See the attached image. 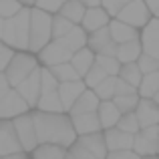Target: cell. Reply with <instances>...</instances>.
Returning <instances> with one entry per match:
<instances>
[{
  "label": "cell",
  "instance_id": "obj_1",
  "mask_svg": "<svg viewBox=\"0 0 159 159\" xmlns=\"http://www.w3.org/2000/svg\"><path fill=\"white\" fill-rule=\"evenodd\" d=\"M30 117L39 143H54L66 149L77 139V133L70 125V117L66 113H44L34 109L30 111Z\"/></svg>",
  "mask_w": 159,
  "mask_h": 159
},
{
  "label": "cell",
  "instance_id": "obj_2",
  "mask_svg": "<svg viewBox=\"0 0 159 159\" xmlns=\"http://www.w3.org/2000/svg\"><path fill=\"white\" fill-rule=\"evenodd\" d=\"M28 16L30 6H22L14 16L4 20L0 43L12 51H26L28 48Z\"/></svg>",
  "mask_w": 159,
  "mask_h": 159
},
{
  "label": "cell",
  "instance_id": "obj_3",
  "mask_svg": "<svg viewBox=\"0 0 159 159\" xmlns=\"http://www.w3.org/2000/svg\"><path fill=\"white\" fill-rule=\"evenodd\" d=\"M51 18H52V14L30 6V16H28V48H26L28 52L36 54L51 40Z\"/></svg>",
  "mask_w": 159,
  "mask_h": 159
},
{
  "label": "cell",
  "instance_id": "obj_4",
  "mask_svg": "<svg viewBox=\"0 0 159 159\" xmlns=\"http://www.w3.org/2000/svg\"><path fill=\"white\" fill-rule=\"evenodd\" d=\"M57 87H58V81L48 70V66H40V91H39V99H36L34 109L44 113H62Z\"/></svg>",
  "mask_w": 159,
  "mask_h": 159
},
{
  "label": "cell",
  "instance_id": "obj_5",
  "mask_svg": "<svg viewBox=\"0 0 159 159\" xmlns=\"http://www.w3.org/2000/svg\"><path fill=\"white\" fill-rule=\"evenodd\" d=\"M39 66V61L32 52L28 51H16L12 52L10 61H8L6 69H4V79H6L8 87H16L24 77L32 73Z\"/></svg>",
  "mask_w": 159,
  "mask_h": 159
},
{
  "label": "cell",
  "instance_id": "obj_6",
  "mask_svg": "<svg viewBox=\"0 0 159 159\" xmlns=\"http://www.w3.org/2000/svg\"><path fill=\"white\" fill-rule=\"evenodd\" d=\"M34 57H36V61H39L40 66H54V65H61V62L70 61L73 51L65 44L62 39H51Z\"/></svg>",
  "mask_w": 159,
  "mask_h": 159
},
{
  "label": "cell",
  "instance_id": "obj_7",
  "mask_svg": "<svg viewBox=\"0 0 159 159\" xmlns=\"http://www.w3.org/2000/svg\"><path fill=\"white\" fill-rule=\"evenodd\" d=\"M12 127H14V133H16V137H18V143H20V147H22L24 153H30L32 149L39 145V141H36V133H34V125H32L30 111L14 117V119H12Z\"/></svg>",
  "mask_w": 159,
  "mask_h": 159
},
{
  "label": "cell",
  "instance_id": "obj_8",
  "mask_svg": "<svg viewBox=\"0 0 159 159\" xmlns=\"http://www.w3.org/2000/svg\"><path fill=\"white\" fill-rule=\"evenodd\" d=\"M26 111H30V109L22 101V97L16 93L14 87L0 89V119H14Z\"/></svg>",
  "mask_w": 159,
  "mask_h": 159
},
{
  "label": "cell",
  "instance_id": "obj_9",
  "mask_svg": "<svg viewBox=\"0 0 159 159\" xmlns=\"http://www.w3.org/2000/svg\"><path fill=\"white\" fill-rule=\"evenodd\" d=\"M115 18L129 24V26H133V28H141L151 18V14H149L147 6L143 4V0H129L125 6H121V10L117 12Z\"/></svg>",
  "mask_w": 159,
  "mask_h": 159
},
{
  "label": "cell",
  "instance_id": "obj_10",
  "mask_svg": "<svg viewBox=\"0 0 159 159\" xmlns=\"http://www.w3.org/2000/svg\"><path fill=\"white\" fill-rule=\"evenodd\" d=\"M137 40L141 44V52L159 58V20H157V16H151L141 26Z\"/></svg>",
  "mask_w": 159,
  "mask_h": 159
},
{
  "label": "cell",
  "instance_id": "obj_11",
  "mask_svg": "<svg viewBox=\"0 0 159 159\" xmlns=\"http://www.w3.org/2000/svg\"><path fill=\"white\" fill-rule=\"evenodd\" d=\"M14 89H16V93L22 97V101L28 105V109H34L36 99H39V91H40V65L36 66L28 77H24Z\"/></svg>",
  "mask_w": 159,
  "mask_h": 159
},
{
  "label": "cell",
  "instance_id": "obj_12",
  "mask_svg": "<svg viewBox=\"0 0 159 159\" xmlns=\"http://www.w3.org/2000/svg\"><path fill=\"white\" fill-rule=\"evenodd\" d=\"M87 47H89L95 54H109V57H115L117 44L113 43L111 36H109V28L103 26V28H99V30L87 32Z\"/></svg>",
  "mask_w": 159,
  "mask_h": 159
},
{
  "label": "cell",
  "instance_id": "obj_13",
  "mask_svg": "<svg viewBox=\"0 0 159 159\" xmlns=\"http://www.w3.org/2000/svg\"><path fill=\"white\" fill-rule=\"evenodd\" d=\"M137 117V123H139V129L149 127V125H157L159 123V105L153 99H141L137 101V107L133 109Z\"/></svg>",
  "mask_w": 159,
  "mask_h": 159
},
{
  "label": "cell",
  "instance_id": "obj_14",
  "mask_svg": "<svg viewBox=\"0 0 159 159\" xmlns=\"http://www.w3.org/2000/svg\"><path fill=\"white\" fill-rule=\"evenodd\" d=\"M85 83L83 79H77V81H66V83H58L57 87V93H58V101H61V107H62V113H66L73 103L79 99V95L85 91Z\"/></svg>",
  "mask_w": 159,
  "mask_h": 159
},
{
  "label": "cell",
  "instance_id": "obj_15",
  "mask_svg": "<svg viewBox=\"0 0 159 159\" xmlns=\"http://www.w3.org/2000/svg\"><path fill=\"white\" fill-rule=\"evenodd\" d=\"M18 151H22V147L12 127V119H0V157Z\"/></svg>",
  "mask_w": 159,
  "mask_h": 159
},
{
  "label": "cell",
  "instance_id": "obj_16",
  "mask_svg": "<svg viewBox=\"0 0 159 159\" xmlns=\"http://www.w3.org/2000/svg\"><path fill=\"white\" fill-rule=\"evenodd\" d=\"M75 141H77L85 151H89L95 159H105L107 147H105V139H103V131L87 133V135H77Z\"/></svg>",
  "mask_w": 159,
  "mask_h": 159
},
{
  "label": "cell",
  "instance_id": "obj_17",
  "mask_svg": "<svg viewBox=\"0 0 159 159\" xmlns=\"http://www.w3.org/2000/svg\"><path fill=\"white\" fill-rule=\"evenodd\" d=\"M107 28H109V36H111V40L115 44H123V43H129V40H137V36H139V28H133V26H129V24L121 22V20H117V18L109 20Z\"/></svg>",
  "mask_w": 159,
  "mask_h": 159
},
{
  "label": "cell",
  "instance_id": "obj_18",
  "mask_svg": "<svg viewBox=\"0 0 159 159\" xmlns=\"http://www.w3.org/2000/svg\"><path fill=\"white\" fill-rule=\"evenodd\" d=\"M109 20H111V16L101 6H93V8H85V14H83L79 24L85 28V32H93V30H99V28L107 26Z\"/></svg>",
  "mask_w": 159,
  "mask_h": 159
},
{
  "label": "cell",
  "instance_id": "obj_19",
  "mask_svg": "<svg viewBox=\"0 0 159 159\" xmlns=\"http://www.w3.org/2000/svg\"><path fill=\"white\" fill-rule=\"evenodd\" d=\"M69 117H70V125H73L77 135H87V133L101 131V125H99V119H97V111L79 113V115H69Z\"/></svg>",
  "mask_w": 159,
  "mask_h": 159
},
{
  "label": "cell",
  "instance_id": "obj_20",
  "mask_svg": "<svg viewBox=\"0 0 159 159\" xmlns=\"http://www.w3.org/2000/svg\"><path fill=\"white\" fill-rule=\"evenodd\" d=\"M103 139H105L107 151L131 149V143H133V135H129V133H125V131H119L117 127L105 129V131H103Z\"/></svg>",
  "mask_w": 159,
  "mask_h": 159
},
{
  "label": "cell",
  "instance_id": "obj_21",
  "mask_svg": "<svg viewBox=\"0 0 159 159\" xmlns=\"http://www.w3.org/2000/svg\"><path fill=\"white\" fill-rule=\"evenodd\" d=\"M99 107V97L93 93V89H85L79 99L73 103V107L66 111V115H79V113H93Z\"/></svg>",
  "mask_w": 159,
  "mask_h": 159
},
{
  "label": "cell",
  "instance_id": "obj_22",
  "mask_svg": "<svg viewBox=\"0 0 159 159\" xmlns=\"http://www.w3.org/2000/svg\"><path fill=\"white\" fill-rule=\"evenodd\" d=\"M119 117H121V113H119V109L113 105V101H99L97 119H99V125H101V131L115 127Z\"/></svg>",
  "mask_w": 159,
  "mask_h": 159
},
{
  "label": "cell",
  "instance_id": "obj_23",
  "mask_svg": "<svg viewBox=\"0 0 159 159\" xmlns=\"http://www.w3.org/2000/svg\"><path fill=\"white\" fill-rule=\"evenodd\" d=\"M135 91H137V95H139L141 99H153V101H159V95H157V91H159V70L143 75Z\"/></svg>",
  "mask_w": 159,
  "mask_h": 159
},
{
  "label": "cell",
  "instance_id": "obj_24",
  "mask_svg": "<svg viewBox=\"0 0 159 159\" xmlns=\"http://www.w3.org/2000/svg\"><path fill=\"white\" fill-rule=\"evenodd\" d=\"M69 62L73 65V69L77 70L79 77H83V75H85L87 70L93 66V62H95V52L91 51L89 47H83V48H79V51L73 52V57H70Z\"/></svg>",
  "mask_w": 159,
  "mask_h": 159
},
{
  "label": "cell",
  "instance_id": "obj_25",
  "mask_svg": "<svg viewBox=\"0 0 159 159\" xmlns=\"http://www.w3.org/2000/svg\"><path fill=\"white\" fill-rule=\"evenodd\" d=\"M66 149L54 143H39L30 153L28 159H65Z\"/></svg>",
  "mask_w": 159,
  "mask_h": 159
},
{
  "label": "cell",
  "instance_id": "obj_26",
  "mask_svg": "<svg viewBox=\"0 0 159 159\" xmlns=\"http://www.w3.org/2000/svg\"><path fill=\"white\" fill-rule=\"evenodd\" d=\"M131 151L137 153L139 157H149V155H157L159 151V141H151L147 137H143L139 131L133 135V143H131Z\"/></svg>",
  "mask_w": 159,
  "mask_h": 159
},
{
  "label": "cell",
  "instance_id": "obj_27",
  "mask_svg": "<svg viewBox=\"0 0 159 159\" xmlns=\"http://www.w3.org/2000/svg\"><path fill=\"white\" fill-rule=\"evenodd\" d=\"M141 54V44L139 40H129V43H123V44H117L115 48V58L125 65V62H135Z\"/></svg>",
  "mask_w": 159,
  "mask_h": 159
},
{
  "label": "cell",
  "instance_id": "obj_28",
  "mask_svg": "<svg viewBox=\"0 0 159 159\" xmlns=\"http://www.w3.org/2000/svg\"><path fill=\"white\" fill-rule=\"evenodd\" d=\"M58 14L65 16L66 20H70L73 24H79L83 18V14H85V6H83L79 0H65V2L61 4V8H58Z\"/></svg>",
  "mask_w": 159,
  "mask_h": 159
},
{
  "label": "cell",
  "instance_id": "obj_29",
  "mask_svg": "<svg viewBox=\"0 0 159 159\" xmlns=\"http://www.w3.org/2000/svg\"><path fill=\"white\" fill-rule=\"evenodd\" d=\"M62 40H65V44L75 52V51H79V48L87 47V32L81 24H75V26L62 36Z\"/></svg>",
  "mask_w": 159,
  "mask_h": 159
},
{
  "label": "cell",
  "instance_id": "obj_30",
  "mask_svg": "<svg viewBox=\"0 0 159 159\" xmlns=\"http://www.w3.org/2000/svg\"><path fill=\"white\" fill-rule=\"evenodd\" d=\"M119 79H123L127 85H131V87H135L137 89V85H139V81H141V70L137 69V62H125V65H121V69H119V75H117Z\"/></svg>",
  "mask_w": 159,
  "mask_h": 159
},
{
  "label": "cell",
  "instance_id": "obj_31",
  "mask_svg": "<svg viewBox=\"0 0 159 159\" xmlns=\"http://www.w3.org/2000/svg\"><path fill=\"white\" fill-rule=\"evenodd\" d=\"M48 70L54 75V79H57L58 83H66V81H77V79H81L69 61L61 62V65H54V66H48Z\"/></svg>",
  "mask_w": 159,
  "mask_h": 159
},
{
  "label": "cell",
  "instance_id": "obj_32",
  "mask_svg": "<svg viewBox=\"0 0 159 159\" xmlns=\"http://www.w3.org/2000/svg\"><path fill=\"white\" fill-rule=\"evenodd\" d=\"M73 26L75 24L70 22V20H66L65 16H61L58 12L52 14V18H51V39H62Z\"/></svg>",
  "mask_w": 159,
  "mask_h": 159
},
{
  "label": "cell",
  "instance_id": "obj_33",
  "mask_svg": "<svg viewBox=\"0 0 159 159\" xmlns=\"http://www.w3.org/2000/svg\"><path fill=\"white\" fill-rule=\"evenodd\" d=\"M113 105L119 109V113L123 115V113H129L133 111V109L137 107V101H139V95L137 93H127V95H115V97L111 99Z\"/></svg>",
  "mask_w": 159,
  "mask_h": 159
},
{
  "label": "cell",
  "instance_id": "obj_34",
  "mask_svg": "<svg viewBox=\"0 0 159 159\" xmlns=\"http://www.w3.org/2000/svg\"><path fill=\"white\" fill-rule=\"evenodd\" d=\"M105 77H109V75H107L105 70H103L101 66L97 65V62H93V66H91V69L87 70V73L83 75L81 79H83V83H85L87 89H95V87H97V85H99V83H101Z\"/></svg>",
  "mask_w": 159,
  "mask_h": 159
},
{
  "label": "cell",
  "instance_id": "obj_35",
  "mask_svg": "<svg viewBox=\"0 0 159 159\" xmlns=\"http://www.w3.org/2000/svg\"><path fill=\"white\" fill-rule=\"evenodd\" d=\"M95 62L101 66L109 77H117L121 69V62L115 57H109V54H95Z\"/></svg>",
  "mask_w": 159,
  "mask_h": 159
},
{
  "label": "cell",
  "instance_id": "obj_36",
  "mask_svg": "<svg viewBox=\"0 0 159 159\" xmlns=\"http://www.w3.org/2000/svg\"><path fill=\"white\" fill-rule=\"evenodd\" d=\"M93 93L99 97V101H111L115 95V77H105L93 89Z\"/></svg>",
  "mask_w": 159,
  "mask_h": 159
},
{
  "label": "cell",
  "instance_id": "obj_37",
  "mask_svg": "<svg viewBox=\"0 0 159 159\" xmlns=\"http://www.w3.org/2000/svg\"><path fill=\"white\" fill-rule=\"evenodd\" d=\"M119 131H125V133H129V135H135L137 131H139V123H137V117H135V113L133 111H129V113H123V115L119 117V121H117V125H115Z\"/></svg>",
  "mask_w": 159,
  "mask_h": 159
},
{
  "label": "cell",
  "instance_id": "obj_38",
  "mask_svg": "<svg viewBox=\"0 0 159 159\" xmlns=\"http://www.w3.org/2000/svg\"><path fill=\"white\" fill-rule=\"evenodd\" d=\"M137 69L141 70V75H147V73H155V70H159V58L155 57H149V54L141 52L139 58H137Z\"/></svg>",
  "mask_w": 159,
  "mask_h": 159
},
{
  "label": "cell",
  "instance_id": "obj_39",
  "mask_svg": "<svg viewBox=\"0 0 159 159\" xmlns=\"http://www.w3.org/2000/svg\"><path fill=\"white\" fill-rule=\"evenodd\" d=\"M22 8V4L18 0H0V18L6 20L10 16H14L16 12Z\"/></svg>",
  "mask_w": 159,
  "mask_h": 159
},
{
  "label": "cell",
  "instance_id": "obj_40",
  "mask_svg": "<svg viewBox=\"0 0 159 159\" xmlns=\"http://www.w3.org/2000/svg\"><path fill=\"white\" fill-rule=\"evenodd\" d=\"M61 4H62V0H34L32 6L39 8V10L48 12V14H57L58 8H61Z\"/></svg>",
  "mask_w": 159,
  "mask_h": 159
},
{
  "label": "cell",
  "instance_id": "obj_41",
  "mask_svg": "<svg viewBox=\"0 0 159 159\" xmlns=\"http://www.w3.org/2000/svg\"><path fill=\"white\" fill-rule=\"evenodd\" d=\"M129 0H101V8L107 12L111 18H115L117 12L121 10V6H125Z\"/></svg>",
  "mask_w": 159,
  "mask_h": 159
},
{
  "label": "cell",
  "instance_id": "obj_42",
  "mask_svg": "<svg viewBox=\"0 0 159 159\" xmlns=\"http://www.w3.org/2000/svg\"><path fill=\"white\" fill-rule=\"evenodd\" d=\"M105 159H139V155L131 149H121V151H107Z\"/></svg>",
  "mask_w": 159,
  "mask_h": 159
},
{
  "label": "cell",
  "instance_id": "obj_43",
  "mask_svg": "<svg viewBox=\"0 0 159 159\" xmlns=\"http://www.w3.org/2000/svg\"><path fill=\"white\" fill-rule=\"evenodd\" d=\"M127 93H137L135 87L127 85V83H125L123 79L115 77V95H127ZM115 95H113V97H115Z\"/></svg>",
  "mask_w": 159,
  "mask_h": 159
},
{
  "label": "cell",
  "instance_id": "obj_44",
  "mask_svg": "<svg viewBox=\"0 0 159 159\" xmlns=\"http://www.w3.org/2000/svg\"><path fill=\"white\" fill-rule=\"evenodd\" d=\"M143 4L147 6V10H149V14L151 16H157L159 14V0H143Z\"/></svg>",
  "mask_w": 159,
  "mask_h": 159
},
{
  "label": "cell",
  "instance_id": "obj_45",
  "mask_svg": "<svg viewBox=\"0 0 159 159\" xmlns=\"http://www.w3.org/2000/svg\"><path fill=\"white\" fill-rule=\"evenodd\" d=\"M0 159H28V153L18 151V153H10V155H4V157H0Z\"/></svg>",
  "mask_w": 159,
  "mask_h": 159
},
{
  "label": "cell",
  "instance_id": "obj_46",
  "mask_svg": "<svg viewBox=\"0 0 159 159\" xmlns=\"http://www.w3.org/2000/svg\"><path fill=\"white\" fill-rule=\"evenodd\" d=\"M85 8H93V6H101V0H79Z\"/></svg>",
  "mask_w": 159,
  "mask_h": 159
},
{
  "label": "cell",
  "instance_id": "obj_47",
  "mask_svg": "<svg viewBox=\"0 0 159 159\" xmlns=\"http://www.w3.org/2000/svg\"><path fill=\"white\" fill-rule=\"evenodd\" d=\"M4 87H8V83L4 79V73H0V89H4Z\"/></svg>",
  "mask_w": 159,
  "mask_h": 159
},
{
  "label": "cell",
  "instance_id": "obj_48",
  "mask_svg": "<svg viewBox=\"0 0 159 159\" xmlns=\"http://www.w3.org/2000/svg\"><path fill=\"white\" fill-rule=\"evenodd\" d=\"M20 4H22V6H32V4H34V0H18Z\"/></svg>",
  "mask_w": 159,
  "mask_h": 159
},
{
  "label": "cell",
  "instance_id": "obj_49",
  "mask_svg": "<svg viewBox=\"0 0 159 159\" xmlns=\"http://www.w3.org/2000/svg\"><path fill=\"white\" fill-rule=\"evenodd\" d=\"M2 26H4V20L0 18V34H2Z\"/></svg>",
  "mask_w": 159,
  "mask_h": 159
},
{
  "label": "cell",
  "instance_id": "obj_50",
  "mask_svg": "<svg viewBox=\"0 0 159 159\" xmlns=\"http://www.w3.org/2000/svg\"><path fill=\"white\" fill-rule=\"evenodd\" d=\"M139 159H157L155 155H149V157H139Z\"/></svg>",
  "mask_w": 159,
  "mask_h": 159
},
{
  "label": "cell",
  "instance_id": "obj_51",
  "mask_svg": "<svg viewBox=\"0 0 159 159\" xmlns=\"http://www.w3.org/2000/svg\"><path fill=\"white\" fill-rule=\"evenodd\" d=\"M65 159H73V157H70V155H69V153H66V155H65Z\"/></svg>",
  "mask_w": 159,
  "mask_h": 159
},
{
  "label": "cell",
  "instance_id": "obj_52",
  "mask_svg": "<svg viewBox=\"0 0 159 159\" xmlns=\"http://www.w3.org/2000/svg\"><path fill=\"white\" fill-rule=\"evenodd\" d=\"M4 47H6V44H2V43H0V48H4Z\"/></svg>",
  "mask_w": 159,
  "mask_h": 159
},
{
  "label": "cell",
  "instance_id": "obj_53",
  "mask_svg": "<svg viewBox=\"0 0 159 159\" xmlns=\"http://www.w3.org/2000/svg\"><path fill=\"white\" fill-rule=\"evenodd\" d=\"M62 2H65V0H62Z\"/></svg>",
  "mask_w": 159,
  "mask_h": 159
}]
</instances>
